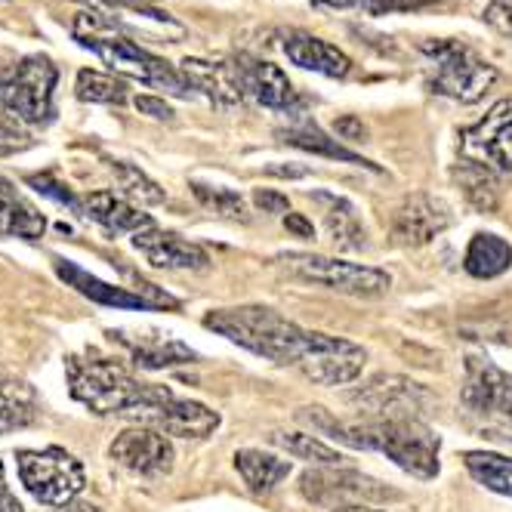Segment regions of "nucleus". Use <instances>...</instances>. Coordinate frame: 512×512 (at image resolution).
<instances>
[{"label":"nucleus","instance_id":"b1692460","mask_svg":"<svg viewBox=\"0 0 512 512\" xmlns=\"http://www.w3.org/2000/svg\"><path fill=\"white\" fill-rule=\"evenodd\" d=\"M315 201L321 204V216H324V229L331 235V241L340 247V250H361L364 244V226L358 219V210L340 198V195H331V192H315Z\"/></svg>","mask_w":512,"mask_h":512},{"label":"nucleus","instance_id":"9b49d317","mask_svg":"<svg viewBox=\"0 0 512 512\" xmlns=\"http://www.w3.org/2000/svg\"><path fill=\"white\" fill-rule=\"evenodd\" d=\"M463 371V405L479 417L512 423V374L485 355H469Z\"/></svg>","mask_w":512,"mask_h":512},{"label":"nucleus","instance_id":"a18cd8bd","mask_svg":"<svg viewBox=\"0 0 512 512\" xmlns=\"http://www.w3.org/2000/svg\"><path fill=\"white\" fill-rule=\"evenodd\" d=\"M53 512H102V509L93 506V503H68V506H59Z\"/></svg>","mask_w":512,"mask_h":512},{"label":"nucleus","instance_id":"a878e982","mask_svg":"<svg viewBox=\"0 0 512 512\" xmlns=\"http://www.w3.org/2000/svg\"><path fill=\"white\" fill-rule=\"evenodd\" d=\"M235 469L253 494L275 491L290 475L287 460H281L278 454H269V451H256V448H241L235 454Z\"/></svg>","mask_w":512,"mask_h":512},{"label":"nucleus","instance_id":"2f4dec72","mask_svg":"<svg viewBox=\"0 0 512 512\" xmlns=\"http://www.w3.org/2000/svg\"><path fill=\"white\" fill-rule=\"evenodd\" d=\"M460 179V189L466 192V198L479 207V210H491L497 204V182H494V170L475 164V161H460L457 173Z\"/></svg>","mask_w":512,"mask_h":512},{"label":"nucleus","instance_id":"49530a36","mask_svg":"<svg viewBox=\"0 0 512 512\" xmlns=\"http://www.w3.org/2000/svg\"><path fill=\"white\" fill-rule=\"evenodd\" d=\"M334 512H386V509H371V506H346V509H334Z\"/></svg>","mask_w":512,"mask_h":512},{"label":"nucleus","instance_id":"f3484780","mask_svg":"<svg viewBox=\"0 0 512 512\" xmlns=\"http://www.w3.org/2000/svg\"><path fill=\"white\" fill-rule=\"evenodd\" d=\"M142 426H152L164 435H176V438H207L219 429V414L201 401H189V398H170L167 405H158L152 411H145L136 417Z\"/></svg>","mask_w":512,"mask_h":512},{"label":"nucleus","instance_id":"5701e85b","mask_svg":"<svg viewBox=\"0 0 512 512\" xmlns=\"http://www.w3.org/2000/svg\"><path fill=\"white\" fill-rule=\"evenodd\" d=\"M84 216L99 223L108 235H136L155 226L149 213H142L136 204L115 192H90L84 201Z\"/></svg>","mask_w":512,"mask_h":512},{"label":"nucleus","instance_id":"dca6fc26","mask_svg":"<svg viewBox=\"0 0 512 512\" xmlns=\"http://www.w3.org/2000/svg\"><path fill=\"white\" fill-rule=\"evenodd\" d=\"M133 247L145 256V263L170 272H201L210 266V256L201 244L182 238L176 232H164L158 226L133 235Z\"/></svg>","mask_w":512,"mask_h":512},{"label":"nucleus","instance_id":"f8f14e48","mask_svg":"<svg viewBox=\"0 0 512 512\" xmlns=\"http://www.w3.org/2000/svg\"><path fill=\"white\" fill-rule=\"evenodd\" d=\"M463 158L494 173H512V96L500 99L479 124L463 130Z\"/></svg>","mask_w":512,"mask_h":512},{"label":"nucleus","instance_id":"7ed1b4c3","mask_svg":"<svg viewBox=\"0 0 512 512\" xmlns=\"http://www.w3.org/2000/svg\"><path fill=\"white\" fill-rule=\"evenodd\" d=\"M65 374L71 398L99 417L130 414L139 417L158 405H167L173 389L158 383H142L130 371H124L115 358H105L99 352L71 355L65 358Z\"/></svg>","mask_w":512,"mask_h":512},{"label":"nucleus","instance_id":"c9c22d12","mask_svg":"<svg viewBox=\"0 0 512 512\" xmlns=\"http://www.w3.org/2000/svg\"><path fill=\"white\" fill-rule=\"evenodd\" d=\"M31 145H34V136H31L28 124L0 108V158L19 155V152L31 149Z\"/></svg>","mask_w":512,"mask_h":512},{"label":"nucleus","instance_id":"4468645a","mask_svg":"<svg viewBox=\"0 0 512 512\" xmlns=\"http://www.w3.org/2000/svg\"><path fill=\"white\" fill-rule=\"evenodd\" d=\"M454 223V210L445 198L414 192L392 213V241L398 247H423Z\"/></svg>","mask_w":512,"mask_h":512},{"label":"nucleus","instance_id":"ea45409f","mask_svg":"<svg viewBox=\"0 0 512 512\" xmlns=\"http://www.w3.org/2000/svg\"><path fill=\"white\" fill-rule=\"evenodd\" d=\"M253 201L256 204H260L266 213H290V204H287V198L284 195H278V192H269V189H260V192H256L253 195Z\"/></svg>","mask_w":512,"mask_h":512},{"label":"nucleus","instance_id":"412c9836","mask_svg":"<svg viewBox=\"0 0 512 512\" xmlns=\"http://www.w3.org/2000/svg\"><path fill=\"white\" fill-rule=\"evenodd\" d=\"M53 266H56V275L68 287H75L81 297H87V300H93L99 306H108V309H152L139 294H133V290L118 287V284H105L96 275H90L87 269H81L78 263L62 260V256H56Z\"/></svg>","mask_w":512,"mask_h":512},{"label":"nucleus","instance_id":"ddd939ff","mask_svg":"<svg viewBox=\"0 0 512 512\" xmlns=\"http://www.w3.org/2000/svg\"><path fill=\"white\" fill-rule=\"evenodd\" d=\"M108 457L121 469L139 475V479H161V475L173 469L176 451L164 432L152 426H133L115 438L112 448H108Z\"/></svg>","mask_w":512,"mask_h":512},{"label":"nucleus","instance_id":"4c0bfd02","mask_svg":"<svg viewBox=\"0 0 512 512\" xmlns=\"http://www.w3.org/2000/svg\"><path fill=\"white\" fill-rule=\"evenodd\" d=\"M482 19L494 31L506 34V38L512 41V0H491V4L485 7V13H482Z\"/></svg>","mask_w":512,"mask_h":512},{"label":"nucleus","instance_id":"39448f33","mask_svg":"<svg viewBox=\"0 0 512 512\" xmlns=\"http://www.w3.org/2000/svg\"><path fill=\"white\" fill-rule=\"evenodd\" d=\"M420 56L429 90L463 105L479 102L497 81V68L463 41H423Z\"/></svg>","mask_w":512,"mask_h":512},{"label":"nucleus","instance_id":"2eb2a0df","mask_svg":"<svg viewBox=\"0 0 512 512\" xmlns=\"http://www.w3.org/2000/svg\"><path fill=\"white\" fill-rule=\"evenodd\" d=\"M235 68H238V84L244 99L281 115H290L300 108V96L294 84L287 81V75L278 65L256 56H235Z\"/></svg>","mask_w":512,"mask_h":512},{"label":"nucleus","instance_id":"423d86ee","mask_svg":"<svg viewBox=\"0 0 512 512\" xmlns=\"http://www.w3.org/2000/svg\"><path fill=\"white\" fill-rule=\"evenodd\" d=\"M272 266L294 281L318 284V287L337 290V294H346V297H380L392 287V278L383 269L334 260V256H321V253L290 250V253L275 256Z\"/></svg>","mask_w":512,"mask_h":512},{"label":"nucleus","instance_id":"79ce46f5","mask_svg":"<svg viewBox=\"0 0 512 512\" xmlns=\"http://www.w3.org/2000/svg\"><path fill=\"white\" fill-rule=\"evenodd\" d=\"M284 226L294 232V235H300V238H312V223H309V219H303L300 213H287L284 216Z\"/></svg>","mask_w":512,"mask_h":512},{"label":"nucleus","instance_id":"72a5a7b5","mask_svg":"<svg viewBox=\"0 0 512 512\" xmlns=\"http://www.w3.org/2000/svg\"><path fill=\"white\" fill-rule=\"evenodd\" d=\"M318 10H334V13H368V16H386V13H411L426 7L429 0H312Z\"/></svg>","mask_w":512,"mask_h":512},{"label":"nucleus","instance_id":"c03bdc74","mask_svg":"<svg viewBox=\"0 0 512 512\" xmlns=\"http://www.w3.org/2000/svg\"><path fill=\"white\" fill-rule=\"evenodd\" d=\"M99 4H105V7H127V10H142V7H149L152 0H99Z\"/></svg>","mask_w":512,"mask_h":512},{"label":"nucleus","instance_id":"0eeeda50","mask_svg":"<svg viewBox=\"0 0 512 512\" xmlns=\"http://www.w3.org/2000/svg\"><path fill=\"white\" fill-rule=\"evenodd\" d=\"M59 81V68L50 56H25L16 65L0 71V108L31 124L53 121V93Z\"/></svg>","mask_w":512,"mask_h":512},{"label":"nucleus","instance_id":"7c9ffc66","mask_svg":"<svg viewBox=\"0 0 512 512\" xmlns=\"http://www.w3.org/2000/svg\"><path fill=\"white\" fill-rule=\"evenodd\" d=\"M290 145H300V149L306 152H315V155H327V158H340V161H349V164H364L358 155H352L349 149H343V145L331 136H324L315 124L303 121V124H294V127H287L281 133Z\"/></svg>","mask_w":512,"mask_h":512},{"label":"nucleus","instance_id":"37998d69","mask_svg":"<svg viewBox=\"0 0 512 512\" xmlns=\"http://www.w3.org/2000/svg\"><path fill=\"white\" fill-rule=\"evenodd\" d=\"M337 133L343 136V139H364V127H361V121L358 118H340L337 121Z\"/></svg>","mask_w":512,"mask_h":512},{"label":"nucleus","instance_id":"a19ab883","mask_svg":"<svg viewBox=\"0 0 512 512\" xmlns=\"http://www.w3.org/2000/svg\"><path fill=\"white\" fill-rule=\"evenodd\" d=\"M0 512H25L22 503L16 500V494L10 491L7 485V472H4V463H0Z\"/></svg>","mask_w":512,"mask_h":512},{"label":"nucleus","instance_id":"6ab92c4d","mask_svg":"<svg viewBox=\"0 0 512 512\" xmlns=\"http://www.w3.org/2000/svg\"><path fill=\"white\" fill-rule=\"evenodd\" d=\"M179 75L192 90H201L219 108H235L244 102L235 59H182Z\"/></svg>","mask_w":512,"mask_h":512},{"label":"nucleus","instance_id":"bb28decb","mask_svg":"<svg viewBox=\"0 0 512 512\" xmlns=\"http://www.w3.org/2000/svg\"><path fill=\"white\" fill-rule=\"evenodd\" d=\"M509 266H512V244L491 232H479L463 253V269L472 278H497Z\"/></svg>","mask_w":512,"mask_h":512},{"label":"nucleus","instance_id":"9d476101","mask_svg":"<svg viewBox=\"0 0 512 512\" xmlns=\"http://www.w3.org/2000/svg\"><path fill=\"white\" fill-rule=\"evenodd\" d=\"M300 494L321 509H346V506H368V503H386L398 500L401 494L386 488L371 475L343 469V466H318L303 472Z\"/></svg>","mask_w":512,"mask_h":512},{"label":"nucleus","instance_id":"cd10ccee","mask_svg":"<svg viewBox=\"0 0 512 512\" xmlns=\"http://www.w3.org/2000/svg\"><path fill=\"white\" fill-rule=\"evenodd\" d=\"M463 463H466V472L482 488L512 497V457L491 454V451H469L463 454Z\"/></svg>","mask_w":512,"mask_h":512},{"label":"nucleus","instance_id":"58836bf2","mask_svg":"<svg viewBox=\"0 0 512 512\" xmlns=\"http://www.w3.org/2000/svg\"><path fill=\"white\" fill-rule=\"evenodd\" d=\"M133 105H136L139 115H149L155 121H173V108L161 96H136Z\"/></svg>","mask_w":512,"mask_h":512},{"label":"nucleus","instance_id":"c85d7f7f","mask_svg":"<svg viewBox=\"0 0 512 512\" xmlns=\"http://www.w3.org/2000/svg\"><path fill=\"white\" fill-rule=\"evenodd\" d=\"M269 442L281 451H287L290 457H297V460H306V463H315V466H343L346 457L331 448V445H324L318 442L315 435L309 432H284V429H275L269 435Z\"/></svg>","mask_w":512,"mask_h":512},{"label":"nucleus","instance_id":"f704fd0d","mask_svg":"<svg viewBox=\"0 0 512 512\" xmlns=\"http://www.w3.org/2000/svg\"><path fill=\"white\" fill-rule=\"evenodd\" d=\"M192 192H195V198L207 207V210H213V213H219V216H226V219H241V223H247V204H244V198L238 195V192H232V189H210V186H201V182H192Z\"/></svg>","mask_w":512,"mask_h":512},{"label":"nucleus","instance_id":"393cba45","mask_svg":"<svg viewBox=\"0 0 512 512\" xmlns=\"http://www.w3.org/2000/svg\"><path fill=\"white\" fill-rule=\"evenodd\" d=\"M41 417V401L25 380L0 374V435L31 426Z\"/></svg>","mask_w":512,"mask_h":512},{"label":"nucleus","instance_id":"473e14b6","mask_svg":"<svg viewBox=\"0 0 512 512\" xmlns=\"http://www.w3.org/2000/svg\"><path fill=\"white\" fill-rule=\"evenodd\" d=\"M112 173H115V182H118L121 195L130 204H161L164 201V189L158 186L155 179L145 176L139 167L124 164V161H112Z\"/></svg>","mask_w":512,"mask_h":512},{"label":"nucleus","instance_id":"6e6552de","mask_svg":"<svg viewBox=\"0 0 512 512\" xmlns=\"http://www.w3.org/2000/svg\"><path fill=\"white\" fill-rule=\"evenodd\" d=\"M16 463H19V479L25 491L38 503L53 506V509L75 503L87 485L84 463L56 445L44 451H19Z\"/></svg>","mask_w":512,"mask_h":512},{"label":"nucleus","instance_id":"e433bc0d","mask_svg":"<svg viewBox=\"0 0 512 512\" xmlns=\"http://www.w3.org/2000/svg\"><path fill=\"white\" fill-rule=\"evenodd\" d=\"M28 186H34L41 195H47V198H53V201H59V204H68L75 213H81L84 210V204L71 195L68 189H62L59 182H53L50 176H28Z\"/></svg>","mask_w":512,"mask_h":512},{"label":"nucleus","instance_id":"20e7f679","mask_svg":"<svg viewBox=\"0 0 512 512\" xmlns=\"http://www.w3.org/2000/svg\"><path fill=\"white\" fill-rule=\"evenodd\" d=\"M71 34H75L81 47L93 50L108 68L118 71V75H127L139 84L158 87L173 96L192 93L186 78L179 75V68H173L161 56L149 53L133 38H127L124 25L115 16H108L102 10H81L75 16V25H71Z\"/></svg>","mask_w":512,"mask_h":512},{"label":"nucleus","instance_id":"1a4fd4ad","mask_svg":"<svg viewBox=\"0 0 512 512\" xmlns=\"http://www.w3.org/2000/svg\"><path fill=\"white\" fill-rule=\"evenodd\" d=\"M346 401L364 420H420L432 408V395L423 383L398 374H377L368 383L346 392Z\"/></svg>","mask_w":512,"mask_h":512},{"label":"nucleus","instance_id":"f257e3e1","mask_svg":"<svg viewBox=\"0 0 512 512\" xmlns=\"http://www.w3.org/2000/svg\"><path fill=\"white\" fill-rule=\"evenodd\" d=\"M204 327H210L219 337L238 343L253 355L303 374L309 383L318 386H346L361 374L364 361H368V352L358 343L306 331L297 321H290L266 306L207 312Z\"/></svg>","mask_w":512,"mask_h":512},{"label":"nucleus","instance_id":"a211bd4d","mask_svg":"<svg viewBox=\"0 0 512 512\" xmlns=\"http://www.w3.org/2000/svg\"><path fill=\"white\" fill-rule=\"evenodd\" d=\"M115 343H121L136 368L142 371H164V368H179V364H192L198 355L186 343L173 337H161L155 331H108Z\"/></svg>","mask_w":512,"mask_h":512},{"label":"nucleus","instance_id":"aec40b11","mask_svg":"<svg viewBox=\"0 0 512 512\" xmlns=\"http://www.w3.org/2000/svg\"><path fill=\"white\" fill-rule=\"evenodd\" d=\"M281 50L294 65L315 71V75H324V78H346L352 71V59L340 47L327 44L324 38H315V34H309V31L284 34Z\"/></svg>","mask_w":512,"mask_h":512},{"label":"nucleus","instance_id":"4be33fe9","mask_svg":"<svg viewBox=\"0 0 512 512\" xmlns=\"http://www.w3.org/2000/svg\"><path fill=\"white\" fill-rule=\"evenodd\" d=\"M47 232V216L34 207L7 176H0V238L38 241Z\"/></svg>","mask_w":512,"mask_h":512},{"label":"nucleus","instance_id":"f03ea898","mask_svg":"<svg viewBox=\"0 0 512 512\" xmlns=\"http://www.w3.org/2000/svg\"><path fill=\"white\" fill-rule=\"evenodd\" d=\"M300 420L327 432L340 445L386 454L398 469L411 472L414 479H435L438 451L442 442L423 420H334L324 408H303Z\"/></svg>","mask_w":512,"mask_h":512},{"label":"nucleus","instance_id":"c756f323","mask_svg":"<svg viewBox=\"0 0 512 512\" xmlns=\"http://www.w3.org/2000/svg\"><path fill=\"white\" fill-rule=\"evenodd\" d=\"M75 93L84 102H96V105H124L127 102V84L115 75H105V71L96 68H81L78 81H75Z\"/></svg>","mask_w":512,"mask_h":512}]
</instances>
